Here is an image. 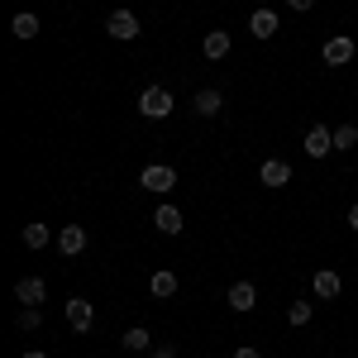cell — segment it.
Here are the masks:
<instances>
[{"label":"cell","instance_id":"6da1fadb","mask_svg":"<svg viewBox=\"0 0 358 358\" xmlns=\"http://www.w3.org/2000/svg\"><path fill=\"white\" fill-rule=\"evenodd\" d=\"M138 115H143V120H167V115H172V91H167V86H143Z\"/></svg>","mask_w":358,"mask_h":358},{"label":"cell","instance_id":"7a4b0ae2","mask_svg":"<svg viewBox=\"0 0 358 358\" xmlns=\"http://www.w3.org/2000/svg\"><path fill=\"white\" fill-rule=\"evenodd\" d=\"M143 192H153V196H167L172 187H177V172L172 167H163V163H153V167H143Z\"/></svg>","mask_w":358,"mask_h":358},{"label":"cell","instance_id":"3957f363","mask_svg":"<svg viewBox=\"0 0 358 358\" xmlns=\"http://www.w3.org/2000/svg\"><path fill=\"white\" fill-rule=\"evenodd\" d=\"M358 43L354 38H344V34H334V38H325V48H320V57L330 62V67H344V62H354Z\"/></svg>","mask_w":358,"mask_h":358},{"label":"cell","instance_id":"277c9868","mask_svg":"<svg viewBox=\"0 0 358 358\" xmlns=\"http://www.w3.org/2000/svg\"><path fill=\"white\" fill-rule=\"evenodd\" d=\"M67 325H72L77 334H86L91 325H96V310H91L86 296H67Z\"/></svg>","mask_w":358,"mask_h":358},{"label":"cell","instance_id":"5b68a950","mask_svg":"<svg viewBox=\"0 0 358 358\" xmlns=\"http://www.w3.org/2000/svg\"><path fill=\"white\" fill-rule=\"evenodd\" d=\"M106 34L120 38V43H129V38L138 34V15H134V10H115L110 20H106Z\"/></svg>","mask_w":358,"mask_h":358},{"label":"cell","instance_id":"8992f818","mask_svg":"<svg viewBox=\"0 0 358 358\" xmlns=\"http://www.w3.org/2000/svg\"><path fill=\"white\" fill-rule=\"evenodd\" d=\"M306 153H310V158H325V153H334V129H325V124H310V129H306Z\"/></svg>","mask_w":358,"mask_h":358},{"label":"cell","instance_id":"52a82bcc","mask_svg":"<svg viewBox=\"0 0 358 358\" xmlns=\"http://www.w3.org/2000/svg\"><path fill=\"white\" fill-rule=\"evenodd\" d=\"M258 182H263L268 192H277V187H287V182H292V167L282 163V158H268V163L258 167Z\"/></svg>","mask_w":358,"mask_h":358},{"label":"cell","instance_id":"ba28073f","mask_svg":"<svg viewBox=\"0 0 358 358\" xmlns=\"http://www.w3.org/2000/svg\"><path fill=\"white\" fill-rule=\"evenodd\" d=\"M57 248H62V258L82 253V248H86V229H82V224H62V229H57Z\"/></svg>","mask_w":358,"mask_h":358},{"label":"cell","instance_id":"9c48e42d","mask_svg":"<svg viewBox=\"0 0 358 358\" xmlns=\"http://www.w3.org/2000/svg\"><path fill=\"white\" fill-rule=\"evenodd\" d=\"M248 34H253V38H273L277 34V10H268V5L253 10V15H248Z\"/></svg>","mask_w":358,"mask_h":358},{"label":"cell","instance_id":"30bf717a","mask_svg":"<svg viewBox=\"0 0 358 358\" xmlns=\"http://www.w3.org/2000/svg\"><path fill=\"white\" fill-rule=\"evenodd\" d=\"M192 106H196V115H201V120H215V115L224 110V96L206 86V91H196V101H192Z\"/></svg>","mask_w":358,"mask_h":358},{"label":"cell","instance_id":"8fae6325","mask_svg":"<svg viewBox=\"0 0 358 358\" xmlns=\"http://www.w3.org/2000/svg\"><path fill=\"white\" fill-rule=\"evenodd\" d=\"M310 287H315V296H325V301H334V296L344 292V282H339V273H330V268H320V273L310 277Z\"/></svg>","mask_w":358,"mask_h":358},{"label":"cell","instance_id":"7c38bea8","mask_svg":"<svg viewBox=\"0 0 358 358\" xmlns=\"http://www.w3.org/2000/svg\"><path fill=\"white\" fill-rule=\"evenodd\" d=\"M224 301L234 306V310H253V306H258V287H253V282H234Z\"/></svg>","mask_w":358,"mask_h":358},{"label":"cell","instance_id":"4fadbf2b","mask_svg":"<svg viewBox=\"0 0 358 358\" xmlns=\"http://www.w3.org/2000/svg\"><path fill=\"white\" fill-rule=\"evenodd\" d=\"M15 296L24 306H38L43 301V277H20V282H15Z\"/></svg>","mask_w":358,"mask_h":358},{"label":"cell","instance_id":"5bb4252c","mask_svg":"<svg viewBox=\"0 0 358 358\" xmlns=\"http://www.w3.org/2000/svg\"><path fill=\"white\" fill-rule=\"evenodd\" d=\"M201 48H206V57H210V62H220V57H229V34H224V29H210Z\"/></svg>","mask_w":358,"mask_h":358},{"label":"cell","instance_id":"9a60e30c","mask_svg":"<svg viewBox=\"0 0 358 358\" xmlns=\"http://www.w3.org/2000/svg\"><path fill=\"white\" fill-rule=\"evenodd\" d=\"M153 224H158L163 234H182V210H177V206H158V210H153Z\"/></svg>","mask_w":358,"mask_h":358},{"label":"cell","instance_id":"2e32d148","mask_svg":"<svg viewBox=\"0 0 358 358\" xmlns=\"http://www.w3.org/2000/svg\"><path fill=\"white\" fill-rule=\"evenodd\" d=\"M20 239H24L29 248H43V244H53V229H48V224H43V220H29V224H24V234H20Z\"/></svg>","mask_w":358,"mask_h":358},{"label":"cell","instance_id":"e0dca14e","mask_svg":"<svg viewBox=\"0 0 358 358\" xmlns=\"http://www.w3.org/2000/svg\"><path fill=\"white\" fill-rule=\"evenodd\" d=\"M120 344H124L129 354H143V349H153V334L143 330V325H134V330H124V334H120Z\"/></svg>","mask_w":358,"mask_h":358},{"label":"cell","instance_id":"ac0fdd59","mask_svg":"<svg viewBox=\"0 0 358 358\" xmlns=\"http://www.w3.org/2000/svg\"><path fill=\"white\" fill-rule=\"evenodd\" d=\"M148 292H153V296H158V301H167V296H177V277L167 273H153V282H148Z\"/></svg>","mask_w":358,"mask_h":358},{"label":"cell","instance_id":"d6986e66","mask_svg":"<svg viewBox=\"0 0 358 358\" xmlns=\"http://www.w3.org/2000/svg\"><path fill=\"white\" fill-rule=\"evenodd\" d=\"M310 315H315V306H310V301H292V306H287V325H292V330L310 325Z\"/></svg>","mask_w":358,"mask_h":358},{"label":"cell","instance_id":"ffe728a7","mask_svg":"<svg viewBox=\"0 0 358 358\" xmlns=\"http://www.w3.org/2000/svg\"><path fill=\"white\" fill-rule=\"evenodd\" d=\"M10 34H15V38H34V34H38V15H15V24H10Z\"/></svg>","mask_w":358,"mask_h":358},{"label":"cell","instance_id":"44dd1931","mask_svg":"<svg viewBox=\"0 0 358 358\" xmlns=\"http://www.w3.org/2000/svg\"><path fill=\"white\" fill-rule=\"evenodd\" d=\"M354 143H358V124H339L334 129V153H349Z\"/></svg>","mask_w":358,"mask_h":358},{"label":"cell","instance_id":"7402d4cb","mask_svg":"<svg viewBox=\"0 0 358 358\" xmlns=\"http://www.w3.org/2000/svg\"><path fill=\"white\" fill-rule=\"evenodd\" d=\"M15 325H20V330H38V325H43V315H38V306H24Z\"/></svg>","mask_w":358,"mask_h":358},{"label":"cell","instance_id":"603a6c76","mask_svg":"<svg viewBox=\"0 0 358 358\" xmlns=\"http://www.w3.org/2000/svg\"><path fill=\"white\" fill-rule=\"evenodd\" d=\"M287 5H292V10H296V15H306V10H310V5H315V0H287Z\"/></svg>","mask_w":358,"mask_h":358},{"label":"cell","instance_id":"cb8c5ba5","mask_svg":"<svg viewBox=\"0 0 358 358\" xmlns=\"http://www.w3.org/2000/svg\"><path fill=\"white\" fill-rule=\"evenodd\" d=\"M153 358H177V349H172V344H163V349H153Z\"/></svg>","mask_w":358,"mask_h":358},{"label":"cell","instance_id":"d4e9b609","mask_svg":"<svg viewBox=\"0 0 358 358\" xmlns=\"http://www.w3.org/2000/svg\"><path fill=\"white\" fill-rule=\"evenodd\" d=\"M234 358H263V354H258V349H248V344H244V349H234Z\"/></svg>","mask_w":358,"mask_h":358},{"label":"cell","instance_id":"484cf974","mask_svg":"<svg viewBox=\"0 0 358 358\" xmlns=\"http://www.w3.org/2000/svg\"><path fill=\"white\" fill-rule=\"evenodd\" d=\"M349 229H358V206H349Z\"/></svg>","mask_w":358,"mask_h":358},{"label":"cell","instance_id":"4316f807","mask_svg":"<svg viewBox=\"0 0 358 358\" xmlns=\"http://www.w3.org/2000/svg\"><path fill=\"white\" fill-rule=\"evenodd\" d=\"M24 358H48V354H43V349H29V354Z\"/></svg>","mask_w":358,"mask_h":358}]
</instances>
